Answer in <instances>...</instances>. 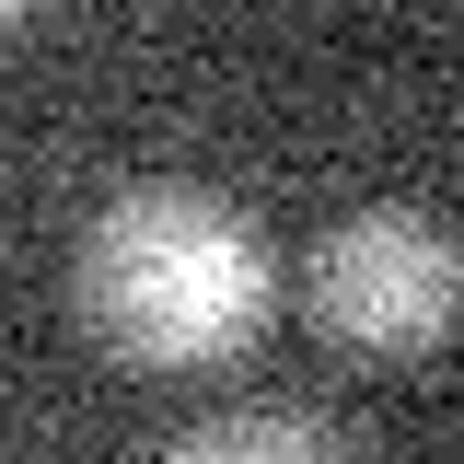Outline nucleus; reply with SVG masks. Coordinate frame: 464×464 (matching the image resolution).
<instances>
[{
  "label": "nucleus",
  "mask_w": 464,
  "mask_h": 464,
  "mask_svg": "<svg viewBox=\"0 0 464 464\" xmlns=\"http://www.w3.org/2000/svg\"><path fill=\"white\" fill-rule=\"evenodd\" d=\"M24 12H35V0H0V35H12V24H24Z\"/></svg>",
  "instance_id": "4"
},
{
  "label": "nucleus",
  "mask_w": 464,
  "mask_h": 464,
  "mask_svg": "<svg viewBox=\"0 0 464 464\" xmlns=\"http://www.w3.org/2000/svg\"><path fill=\"white\" fill-rule=\"evenodd\" d=\"M314 325L360 360H430L464 314V256L418 209H360L314 244Z\"/></svg>",
  "instance_id": "2"
},
{
  "label": "nucleus",
  "mask_w": 464,
  "mask_h": 464,
  "mask_svg": "<svg viewBox=\"0 0 464 464\" xmlns=\"http://www.w3.org/2000/svg\"><path fill=\"white\" fill-rule=\"evenodd\" d=\"M348 430L325 406H221L198 430H174V464H325Z\"/></svg>",
  "instance_id": "3"
},
{
  "label": "nucleus",
  "mask_w": 464,
  "mask_h": 464,
  "mask_svg": "<svg viewBox=\"0 0 464 464\" xmlns=\"http://www.w3.org/2000/svg\"><path fill=\"white\" fill-rule=\"evenodd\" d=\"M82 314L140 372H221L279 314V256L209 186H128L82 232Z\"/></svg>",
  "instance_id": "1"
}]
</instances>
